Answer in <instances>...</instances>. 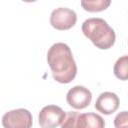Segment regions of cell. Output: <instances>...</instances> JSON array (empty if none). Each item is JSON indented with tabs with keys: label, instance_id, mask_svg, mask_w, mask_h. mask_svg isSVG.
<instances>
[{
	"label": "cell",
	"instance_id": "cell-1",
	"mask_svg": "<svg viewBox=\"0 0 128 128\" xmlns=\"http://www.w3.org/2000/svg\"><path fill=\"white\" fill-rule=\"evenodd\" d=\"M47 62L54 80L59 83H70L77 74V66L71 49L65 43L53 44L47 53Z\"/></svg>",
	"mask_w": 128,
	"mask_h": 128
},
{
	"label": "cell",
	"instance_id": "cell-2",
	"mask_svg": "<svg viewBox=\"0 0 128 128\" xmlns=\"http://www.w3.org/2000/svg\"><path fill=\"white\" fill-rule=\"evenodd\" d=\"M83 34L99 49L111 48L116 39L114 30L102 18H89L82 24Z\"/></svg>",
	"mask_w": 128,
	"mask_h": 128
},
{
	"label": "cell",
	"instance_id": "cell-3",
	"mask_svg": "<svg viewBox=\"0 0 128 128\" xmlns=\"http://www.w3.org/2000/svg\"><path fill=\"white\" fill-rule=\"evenodd\" d=\"M32 124V114L23 108L8 111L2 117V125L4 128H31Z\"/></svg>",
	"mask_w": 128,
	"mask_h": 128
},
{
	"label": "cell",
	"instance_id": "cell-4",
	"mask_svg": "<svg viewBox=\"0 0 128 128\" xmlns=\"http://www.w3.org/2000/svg\"><path fill=\"white\" fill-rule=\"evenodd\" d=\"M77 21V15L74 10L59 7L52 11L50 15V24L57 30H68L72 28Z\"/></svg>",
	"mask_w": 128,
	"mask_h": 128
},
{
	"label": "cell",
	"instance_id": "cell-5",
	"mask_svg": "<svg viewBox=\"0 0 128 128\" xmlns=\"http://www.w3.org/2000/svg\"><path fill=\"white\" fill-rule=\"evenodd\" d=\"M65 117L63 109L57 105H47L39 112V125L41 128H56L61 125Z\"/></svg>",
	"mask_w": 128,
	"mask_h": 128
},
{
	"label": "cell",
	"instance_id": "cell-6",
	"mask_svg": "<svg viewBox=\"0 0 128 128\" xmlns=\"http://www.w3.org/2000/svg\"><path fill=\"white\" fill-rule=\"evenodd\" d=\"M66 100L71 107L75 109H84L91 103L92 94L88 88L77 85L67 92Z\"/></svg>",
	"mask_w": 128,
	"mask_h": 128
},
{
	"label": "cell",
	"instance_id": "cell-7",
	"mask_svg": "<svg viewBox=\"0 0 128 128\" xmlns=\"http://www.w3.org/2000/svg\"><path fill=\"white\" fill-rule=\"evenodd\" d=\"M119 103V98L115 93L103 92L98 96L95 102V108L105 115H110L118 109Z\"/></svg>",
	"mask_w": 128,
	"mask_h": 128
},
{
	"label": "cell",
	"instance_id": "cell-8",
	"mask_svg": "<svg viewBox=\"0 0 128 128\" xmlns=\"http://www.w3.org/2000/svg\"><path fill=\"white\" fill-rule=\"evenodd\" d=\"M104 119L96 113L80 114L78 120V128H104Z\"/></svg>",
	"mask_w": 128,
	"mask_h": 128
},
{
	"label": "cell",
	"instance_id": "cell-9",
	"mask_svg": "<svg viewBox=\"0 0 128 128\" xmlns=\"http://www.w3.org/2000/svg\"><path fill=\"white\" fill-rule=\"evenodd\" d=\"M110 3L109 0H83L81 6L88 12H100L107 9Z\"/></svg>",
	"mask_w": 128,
	"mask_h": 128
},
{
	"label": "cell",
	"instance_id": "cell-10",
	"mask_svg": "<svg viewBox=\"0 0 128 128\" xmlns=\"http://www.w3.org/2000/svg\"><path fill=\"white\" fill-rule=\"evenodd\" d=\"M128 57L127 55H124L117 59L114 65V74L115 76L120 80H127L128 78Z\"/></svg>",
	"mask_w": 128,
	"mask_h": 128
},
{
	"label": "cell",
	"instance_id": "cell-11",
	"mask_svg": "<svg viewBox=\"0 0 128 128\" xmlns=\"http://www.w3.org/2000/svg\"><path fill=\"white\" fill-rule=\"evenodd\" d=\"M80 113L76 111H68L61 123V128H78V120Z\"/></svg>",
	"mask_w": 128,
	"mask_h": 128
},
{
	"label": "cell",
	"instance_id": "cell-12",
	"mask_svg": "<svg viewBox=\"0 0 128 128\" xmlns=\"http://www.w3.org/2000/svg\"><path fill=\"white\" fill-rule=\"evenodd\" d=\"M115 128H128V113L127 111H122L118 113L114 119Z\"/></svg>",
	"mask_w": 128,
	"mask_h": 128
}]
</instances>
